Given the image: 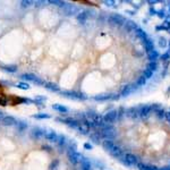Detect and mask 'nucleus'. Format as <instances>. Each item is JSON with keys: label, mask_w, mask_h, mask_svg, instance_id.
Instances as JSON below:
<instances>
[{"label": "nucleus", "mask_w": 170, "mask_h": 170, "mask_svg": "<svg viewBox=\"0 0 170 170\" xmlns=\"http://www.w3.org/2000/svg\"><path fill=\"white\" fill-rule=\"evenodd\" d=\"M81 170H92V163L91 161L87 159V158H84L83 157V159L81 160Z\"/></svg>", "instance_id": "nucleus-20"}, {"label": "nucleus", "mask_w": 170, "mask_h": 170, "mask_svg": "<svg viewBox=\"0 0 170 170\" xmlns=\"http://www.w3.org/2000/svg\"><path fill=\"white\" fill-rule=\"evenodd\" d=\"M49 3L54 5V6H57V7H60V8H63V7L66 5L65 1H60V0H50Z\"/></svg>", "instance_id": "nucleus-37"}, {"label": "nucleus", "mask_w": 170, "mask_h": 170, "mask_svg": "<svg viewBox=\"0 0 170 170\" xmlns=\"http://www.w3.org/2000/svg\"><path fill=\"white\" fill-rule=\"evenodd\" d=\"M42 149H43L44 151H49V152H50V151L52 150V149H51L50 146H47V145H43V146H42Z\"/></svg>", "instance_id": "nucleus-51"}, {"label": "nucleus", "mask_w": 170, "mask_h": 170, "mask_svg": "<svg viewBox=\"0 0 170 170\" xmlns=\"http://www.w3.org/2000/svg\"><path fill=\"white\" fill-rule=\"evenodd\" d=\"M90 127H89V125L86 124V123H81L79 121V125L78 127H77V131H78L79 134H83V135H89L90 134Z\"/></svg>", "instance_id": "nucleus-19"}, {"label": "nucleus", "mask_w": 170, "mask_h": 170, "mask_svg": "<svg viewBox=\"0 0 170 170\" xmlns=\"http://www.w3.org/2000/svg\"><path fill=\"white\" fill-rule=\"evenodd\" d=\"M135 89H136L135 84L134 85H125L120 91V96H128L131 93L135 91Z\"/></svg>", "instance_id": "nucleus-16"}, {"label": "nucleus", "mask_w": 170, "mask_h": 170, "mask_svg": "<svg viewBox=\"0 0 170 170\" xmlns=\"http://www.w3.org/2000/svg\"><path fill=\"white\" fill-rule=\"evenodd\" d=\"M144 170H159V168L156 166H152V164H145Z\"/></svg>", "instance_id": "nucleus-47"}, {"label": "nucleus", "mask_w": 170, "mask_h": 170, "mask_svg": "<svg viewBox=\"0 0 170 170\" xmlns=\"http://www.w3.org/2000/svg\"><path fill=\"white\" fill-rule=\"evenodd\" d=\"M162 28H163L164 31H168L170 28V21H164V22L162 23Z\"/></svg>", "instance_id": "nucleus-45"}, {"label": "nucleus", "mask_w": 170, "mask_h": 170, "mask_svg": "<svg viewBox=\"0 0 170 170\" xmlns=\"http://www.w3.org/2000/svg\"><path fill=\"white\" fill-rule=\"evenodd\" d=\"M93 12L91 10H82V12H79L77 15H76V19H77V22H78L79 24H85L86 23V21L93 16Z\"/></svg>", "instance_id": "nucleus-10"}, {"label": "nucleus", "mask_w": 170, "mask_h": 170, "mask_svg": "<svg viewBox=\"0 0 170 170\" xmlns=\"http://www.w3.org/2000/svg\"><path fill=\"white\" fill-rule=\"evenodd\" d=\"M15 86L17 87V89H19V90H23V91H26V90H30V85H28V83L26 82H18V83H16L15 84Z\"/></svg>", "instance_id": "nucleus-29"}, {"label": "nucleus", "mask_w": 170, "mask_h": 170, "mask_svg": "<svg viewBox=\"0 0 170 170\" xmlns=\"http://www.w3.org/2000/svg\"><path fill=\"white\" fill-rule=\"evenodd\" d=\"M144 47H145L146 52H150V51L154 50V43H153V41H152V40L149 39V38L144 41Z\"/></svg>", "instance_id": "nucleus-25"}, {"label": "nucleus", "mask_w": 170, "mask_h": 170, "mask_svg": "<svg viewBox=\"0 0 170 170\" xmlns=\"http://www.w3.org/2000/svg\"><path fill=\"white\" fill-rule=\"evenodd\" d=\"M120 98V94H111V93H105V94H98L93 99L95 101H108V100H117Z\"/></svg>", "instance_id": "nucleus-9"}, {"label": "nucleus", "mask_w": 170, "mask_h": 170, "mask_svg": "<svg viewBox=\"0 0 170 170\" xmlns=\"http://www.w3.org/2000/svg\"><path fill=\"white\" fill-rule=\"evenodd\" d=\"M147 68L151 70V72H157L158 70V68H159V65H158V63L157 61H150L149 63V65H147Z\"/></svg>", "instance_id": "nucleus-33"}, {"label": "nucleus", "mask_w": 170, "mask_h": 170, "mask_svg": "<svg viewBox=\"0 0 170 170\" xmlns=\"http://www.w3.org/2000/svg\"><path fill=\"white\" fill-rule=\"evenodd\" d=\"M2 69L7 73H16L17 72V66L16 65H5Z\"/></svg>", "instance_id": "nucleus-31"}, {"label": "nucleus", "mask_w": 170, "mask_h": 170, "mask_svg": "<svg viewBox=\"0 0 170 170\" xmlns=\"http://www.w3.org/2000/svg\"><path fill=\"white\" fill-rule=\"evenodd\" d=\"M44 131H45V129H43L41 127H33L30 131V135L33 140H41L44 136Z\"/></svg>", "instance_id": "nucleus-12"}, {"label": "nucleus", "mask_w": 170, "mask_h": 170, "mask_svg": "<svg viewBox=\"0 0 170 170\" xmlns=\"http://www.w3.org/2000/svg\"><path fill=\"white\" fill-rule=\"evenodd\" d=\"M168 45H169V49H170V41H168Z\"/></svg>", "instance_id": "nucleus-58"}, {"label": "nucleus", "mask_w": 170, "mask_h": 170, "mask_svg": "<svg viewBox=\"0 0 170 170\" xmlns=\"http://www.w3.org/2000/svg\"><path fill=\"white\" fill-rule=\"evenodd\" d=\"M146 78L144 77V76H141V77H138V79L136 81V83H135V85H136V87H140V86H144L145 84H146Z\"/></svg>", "instance_id": "nucleus-36"}, {"label": "nucleus", "mask_w": 170, "mask_h": 170, "mask_svg": "<svg viewBox=\"0 0 170 170\" xmlns=\"http://www.w3.org/2000/svg\"><path fill=\"white\" fill-rule=\"evenodd\" d=\"M60 93L63 94V96H66L68 99H73V100H86L87 99V95L83 92L78 91H72V90H68V91H60Z\"/></svg>", "instance_id": "nucleus-3"}, {"label": "nucleus", "mask_w": 170, "mask_h": 170, "mask_svg": "<svg viewBox=\"0 0 170 170\" xmlns=\"http://www.w3.org/2000/svg\"><path fill=\"white\" fill-rule=\"evenodd\" d=\"M67 157H68L69 162L73 163V164H77V163L81 162V160L83 159V156L77 151L75 145L74 146L70 145V146L67 147Z\"/></svg>", "instance_id": "nucleus-2"}, {"label": "nucleus", "mask_w": 170, "mask_h": 170, "mask_svg": "<svg viewBox=\"0 0 170 170\" xmlns=\"http://www.w3.org/2000/svg\"><path fill=\"white\" fill-rule=\"evenodd\" d=\"M109 153H110L112 157L117 158V159H120V158L123 157V150H121L118 145H116V144L112 145V147H111L110 151H109Z\"/></svg>", "instance_id": "nucleus-15"}, {"label": "nucleus", "mask_w": 170, "mask_h": 170, "mask_svg": "<svg viewBox=\"0 0 170 170\" xmlns=\"http://www.w3.org/2000/svg\"><path fill=\"white\" fill-rule=\"evenodd\" d=\"M169 10H170V1H169Z\"/></svg>", "instance_id": "nucleus-60"}, {"label": "nucleus", "mask_w": 170, "mask_h": 170, "mask_svg": "<svg viewBox=\"0 0 170 170\" xmlns=\"http://www.w3.org/2000/svg\"><path fill=\"white\" fill-rule=\"evenodd\" d=\"M45 101H47V98H44V96H36V98H35V102H36V103H40V105H41L42 102H45Z\"/></svg>", "instance_id": "nucleus-46"}, {"label": "nucleus", "mask_w": 170, "mask_h": 170, "mask_svg": "<svg viewBox=\"0 0 170 170\" xmlns=\"http://www.w3.org/2000/svg\"><path fill=\"white\" fill-rule=\"evenodd\" d=\"M124 26H125V28L127 31H136L137 24L135 22H133V21H126L125 24H124Z\"/></svg>", "instance_id": "nucleus-27"}, {"label": "nucleus", "mask_w": 170, "mask_h": 170, "mask_svg": "<svg viewBox=\"0 0 170 170\" xmlns=\"http://www.w3.org/2000/svg\"><path fill=\"white\" fill-rule=\"evenodd\" d=\"M98 131L100 133L102 140L112 141V140L116 137V129H115L111 125H109V124H105Z\"/></svg>", "instance_id": "nucleus-1"}, {"label": "nucleus", "mask_w": 170, "mask_h": 170, "mask_svg": "<svg viewBox=\"0 0 170 170\" xmlns=\"http://www.w3.org/2000/svg\"><path fill=\"white\" fill-rule=\"evenodd\" d=\"M17 119L13 116H3V117L0 119V125L2 126H6V127H9V126H16L17 124Z\"/></svg>", "instance_id": "nucleus-13"}, {"label": "nucleus", "mask_w": 170, "mask_h": 170, "mask_svg": "<svg viewBox=\"0 0 170 170\" xmlns=\"http://www.w3.org/2000/svg\"><path fill=\"white\" fill-rule=\"evenodd\" d=\"M158 10H156L153 7H150V9H149V14L151 15V16H154V15H157Z\"/></svg>", "instance_id": "nucleus-48"}, {"label": "nucleus", "mask_w": 170, "mask_h": 170, "mask_svg": "<svg viewBox=\"0 0 170 170\" xmlns=\"http://www.w3.org/2000/svg\"><path fill=\"white\" fill-rule=\"evenodd\" d=\"M21 78H22V82H32L36 85H44V81L41 79L40 77H38L36 75L32 74V73H25V74H22L21 75Z\"/></svg>", "instance_id": "nucleus-4"}, {"label": "nucleus", "mask_w": 170, "mask_h": 170, "mask_svg": "<svg viewBox=\"0 0 170 170\" xmlns=\"http://www.w3.org/2000/svg\"><path fill=\"white\" fill-rule=\"evenodd\" d=\"M156 115H157V117L159 118V119H164V117H166V111L161 108V109H159L158 111H156Z\"/></svg>", "instance_id": "nucleus-40"}, {"label": "nucleus", "mask_w": 170, "mask_h": 170, "mask_svg": "<svg viewBox=\"0 0 170 170\" xmlns=\"http://www.w3.org/2000/svg\"><path fill=\"white\" fill-rule=\"evenodd\" d=\"M168 45V41L164 39V38H159V47L160 48H166Z\"/></svg>", "instance_id": "nucleus-41"}, {"label": "nucleus", "mask_w": 170, "mask_h": 170, "mask_svg": "<svg viewBox=\"0 0 170 170\" xmlns=\"http://www.w3.org/2000/svg\"><path fill=\"white\" fill-rule=\"evenodd\" d=\"M43 138L47 140V141H49V142H51V143H56L57 140H58V134L54 131H52V129H48V131H44Z\"/></svg>", "instance_id": "nucleus-14"}, {"label": "nucleus", "mask_w": 170, "mask_h": 170, "mask_svg": "<svg viewBox=\"0 0 170 170\" xmlns=\"http://www.w3.org/2000/svg\"><path fill=\"white\" fill-rule=\"evenodd\" d=\"M156 30H157L158 32H159V31H162V30H163V28H162V25H158V26L156 27Z\"/></svg>", "instance_id": "nucleus-55"}, {"label": "nucleus", "mask_w": 170, "mask_h": 170, "mask_svg": "<svg viewBox=\"0 0 170 170\" xmlns=\"http://www.w3.org/2000/svg\"><path fill=\"white\" fill-rule=\"evenodd\" d=\"M153 75H154V73H153V72H151L149 68H146V69H144L143 75H142V76H144V77L146 78V81H147V79L152 78V77H153Z\"/></svg>", "instance_id": "nucleus-34"}, {"label": "nucleus", "mask_w": 170, "mask_h": 170, "mask_svg": "<svg viewBox=\"0 0 170 170\" xmlns=\"http://www.w3.org/2000/svg\"><path fill=\"white\" fill-rule=\"evenodd\" d=\"M168 33H169V34H170V28H169V30H168Z\"/></svg>", "instance_id": "nucleus-59"}, {"label": "nucleus", "mask_w": 170, "mask_h": 170, "mask_svg": "<svg viewBox=\"0 0 170 170\" xmlns=\"http://www.w3.org/2000/svg\"><path fill=\"white\" fill-rule=\"evenodd\" d=\"M108 22H109L110 24L120 26V25H124V24H125L126 19H125V17L121 16L120 14H111V15L108 16Z\"/></svg>", "instance_id": "nucleus-6"}, {"label": "nucleus", "mask_w": 170, "mask_h": 170, "mask_svg": "<svg viewBox=\"0 0 170 170\" xmlns=\"http://www.w3.org/2000/svg\"><path fill=\"white\" fill-rule=\"evenodd\" d=\"M43 86L50 92H60V86H59L58 84H56V83H50V82H48V83H44Z\"/></svg>", "instance_id": "nucleus-22"}, {"label": "nucleus", "mask_w": 170, "mask_h": 170, "mask_svg": "<svg viewBox=\"0 0 170 170\" xmlns=\"http://www.w3.org/2000/svg\"><path fill=\"white\" fill-rule=\"evenodd\" d=\"M120 160L123 161L124 164H126V166H128V167H131V166H136V164L138 163V159H137V157L134 156V154H131V153H126L124 157L120 158Z\"/></svg>", "instance_id": "nucleus-7"}, {"label": "nucleus", "mask_w": 170, "mask_h": 170, "mask_svg": "<svg viewBox=\"0 0 170 170\" xmlns=\"http://www.w3.org/2000/svg\"><path fill=\"white\" fill-rule=\"evenodd\" d=\"M59 168V160H53L52 162L50 163V166H49V170H58Z\"/></svg>", "instance_id": "nucleus-38"}, {"label": "nucleus", "mask_w": 170, "mask_h": 170, "mask_svg": "<svg viewBox=\"0 0 170 170\" xmlns=\"http://www.w3.org/2000/svg\"><path fill=\"white\" fill-rule=\"evenodd\" d=\"M151 110H152V108H151V105H142L141 108H140V111H138V115L141 116L142 118H147L150 116V112H151Z\"/></svg>", "instance_id": "nucleus-17"}, {"label": "nucleus", "mask_w": 170, "mask_h": 170, "mask_svg": "<svg viewBox=\"0 0 170 170\" xmlns=\"http://www.w3.org/2000/svg\"><path fill=\"white\" fill-rule=\"evenodd\" d=\"M169 167H170V166H169Z\"/></svg>", "instance_id": "nucleus-61"}, {"label": "nucleus", "mask_w": 170, "mask_h": 170, "mask_svg": "<svg viewBox=\"0 0 170 170\" xmlns=\"http://www.w3.org/2000/svg\"><path fill=\"white\" fill-rule=\"evenodd\" d=\"M61 9L66 16H73V15H76L79 13L78 7L76 5H72V3H67V2Z\"/></svg>", "instance_id": "nucleus-8"}, {"label": "nucleus", "mask_w": 170, "mask_h": 170, "mask_svg": "<svg viewBox=\"0 0 170 170\" xmlns=\"http://www.w3.org/2000/svg\"><path fill=\"white\" fill-rule=\"evenodd\" d=\"M9 105V98L7 95H1L0 96V105L6 107V105Z\"/></svg>", "instance_id": "nucleus-35"}, {"label": "nucleus", "mask_w": 170, "mask_h": 170, "mask_svg": "<svg viewBox=\"0 0 170 170\" xmlns=\"http://www.w3.org/2000/svg\"><path fill=\"white\" fill-rule=\"evenodd\" d=\"M117 119H118V111L117 110H115V109H114V110L108 111L105 116H103V120H105V124H109V125L114 124Z\"/></svg>", "instance_id": "nucleus-11"}, {"label": "nucleus", "mask_w": 170, "mask_h": 170, "mask_svg": "<svg viewBox=\"0 0 170 170\" xmlns=\"http://www.w3.org/2000/svg\"><path fill=\"white\" fill-rule=\"evenodd\" d=\"M157 16L158 17H160L161 19H163V18H166V17H167V14H166V12H164L163 9H161V10H158Z\"/></svg>", "instance_id": "nucleus-43"}, {"label": "nucleus", "mask_w": 170, "mask_h": 170, "mask_svg": "<svg viewBox=\"0 0 170 170\" xmlns=\"http://www.w3.org/2000/svg\"><path fill=\"white\" fill-rule=\"evenodd\" d=\"M33 3H34V2L31 1V0H23V1H21V7H22V8H28V7H31Z\"/></svg>", "instance_id": "nucleus-39"}, {"label": "nucleus", "mask_w": 170, "mask_h": 170, "mask_svg": "<svg viewBox=\"0 0 170 170\" xmlns=\"http://www.w3.org/2000/svg\"><path fill=\"white\" fill-rule=\"evenodd\" d=\"M160 58H161V60H162V61H168V60L170 59V52L169 51H168V52H164L162 56H161V57H160Z\"/></svg>", "instance_id": "nucleus-44"}, {"label": "nucleus", "mask_w": 170, "mask_h": 170, "mask_svg": "<svg viewBox=\"0 0 170 170\" xmlns=\"http://www.w3.org/2000/svg\"><path fill=\"white\" fill-rule=\"evenodd\" d=\"M3 116H5V115H3V112H2V111H0V119L3 117Z\"/></svg>", "instance_id": "nucleus-57"}, {"label": "nucleus", "mask_w": 170, "mask_h": 170, "mask_svg": "<svg viewBox=\"0 0 170 170\" xmlns=\"http://www.w3.org/2000/svg\"><path fill=\"white\" fill-rule=\"evenodd\" d=\"M84 149L85 150H92L93 149V145L91 143H85L84 144Z\"/></svg>", "instance_id": "nucleus-49"}, {"label": "nucleus", "mask_w": 170, "mask_h": 170, "mask_svg": "<svg viewBox=\"0 0 170 170\" xmlns=\"http://www.w3.org/2000/svg\"><path fill=\"white\" fill-rule=\"evenodd\" d=\"M103 3L108 7H116V1H114V0H105V1H103Z\"/></svg>", "instance_id": "nucleus-42"}, {"label": "nucleus", "mask_w": 170, "mask_h": 170, "mask_svg": "<svg viewBox=\"0 0 170 170\" xmlns=\"http://www.w3.org/2000/svg\"><path fill=\"white\" fill-rule=\"evenodd\" d=\"M52 109L54 111H57V112H59V114H61V115H64V114H68V108L65 107L64 105H60V103H54L52 105Z\"/></svg>", "instance_id": "nucleus-21"}, {"label": "nucleus", "mask_w": 170, "mask_h": 170, "mask_svg": "<svg viewBox=\"0 0 170 170\" xmlns=\"http://www.w3.org/2000/svg\"><path fill=\"white\" fill-rule=\"evenodd\" d=\"M164 119H167L170 123V111H166V117H164Z\"/></svg>", "instance_id": "nucleus-52"}, {"label": "nucleus", "mask_w": 170, "mask_h": 170, "mask_svg": "<svg viewBox=\"0 0 170 170\" xmlns=\"http://www.w3.org/2000/svg\"><path fill=\"white\" fill-rule=\"evenodd\" d=\"M67 143H68V140H67V137H66L64 134L58 135V140H57V142H56V144L58 145V147L65 149V147H67Z\"/></svg>", "instance_id": "nucleus-18"}, {"label": "nucleus", "mask_w": 170, "mask_h": 170, "mask_svg": "<svg viewBox=\"0 0 170 170\" xmlns=\"http://www.w3.org/2000/svg\"><path fill=\"white\" fill-rule=\"evenodd\" d=\"M16 127H17V131L23 133V131H25L27 129V124L25 121H22V120H21V121H17Z\"/></svg>", "instance_id": "nucleus-30"}, {"label": "nucleus", "mask_w": 170, "mask_h": 170, "mask_svg": "<svg viewBox=\"0 0 170 170\" xmlns=\"http://www.w3.org/2000/svg\"><path fill=\"white\" fill-rule=\"evenodd\" d=\"M135 33H136V36H137L138 39L143 40V42L147 39V34H146V32H145L144 30H142V28H140V27H137V28H136Z\"/></svg>", "instance_id": "nucleus-26"}, {"label": "nucleus", "mask_w": 170, "mask_h": 170, "mask_svg": "<svg viewBox=\"0 0 170 170\" xmlns=\"http://www.w3.org/2000/svg\"><path fill=\"white\" fill-rule=\"evenodd\" d=\"M56 119H57L58 121H60V123H63V124L67 125L68 127L74 128V129H77V127H78V125H79L78 119L73 118V117H65V118L58 117V118H56Z\"/></svg>", "instance_id": "nucleus-5"}, {"label": "nucleus", "mask_w": 170, "mask_h": 170, "mask_svg": "<svg viewBox=\"0 0 170 170\" xmlns=\"http://www.w3.org/2000/svg\"><path fill=\"white\" fill-rule=\"evenodd\" d=\"M157 2H158V1H156V0H154V1H153V0H150V1H147V3H149L151 7H153V5H154V3H157Z\"/></svg>", "instance_id": "nucleus-53"}, {"label": "nucleus", "mask_w": 170, "mask_h": 170, "mask_svg": "<svg viewBox=\"0 0 170 170\" xmlns=\"http://www.w3.org/2000/svg\"><path fill=\"white\" fill-rule=\"evenodd\" d=\"M33 118H35V119H49V118H51V116H50V114H47V112H39V114L33 115Z\"/></svg>", "instance_id": "nucleus-32"}, {"label": "nucleus", "mask_w": 170, "mask_h": 170, "mask_svg": "<svg viewBox=\"0 0 170 170\" xmlns=\"http://www.w3.org/2000/svg\"><path fill=\"white\" fill-rule=\"evenodd\" d=\"M126 116H128V117L135 119V118L138 117L140 115H138L137 109H136L135 107H133V108H129V109H127V110H126Z\"/></svg>", "instance_id": "nucleus-24"}, {"label": "nucleus", "mask_w": 170, "mask_h": 170, "mask_svg": "<svg viewBox=\"0 0 170 170\" xmlns=\"http://www.w3.org/2000/svg\"><path fill=\"white\" fill-rule=\"evenodd\" d=\"M159 170H170V167H162V168H160Z\"/></svg>", "instance_id": "nucleus-56"}, {"label": "nucleus", "mask_w": 170, "mask_h": 170, "mask_svg": "<svg viewBox=\"0 0 170 170\" xmlns=\"http://www.w3.org/2000/svg\"><path fill=\"white\" fill-rule=\"evenodd\" d=\"M42 3H45V1H36L35 2L36 6H42Z\"/></svg>", "instance_id": "nucleus-54"}, {"label": "nucleus", "mask_w": 170, "mask_h": 170, "mask_svg": "<svg viewBox=\"0 0 170 170\" xmlns=\"http://www.w3.org/2000/svg\"><path fill=\"white\" fill-rule=\"evenodd\" d=\"M160 57V54L158 52V50H152L150 52H147V58L150 59V61H157V59Z\"/></svg>", "instance_id": "nucleus-28"}, {"label": "nucleus", "mask_w": 170, "mask_h": 170, "mask_svg": "<svg viewBox=\"0 0 170 170\" xmlns=\"http://www.w3.org/2000/svg\"><path fill=\"white\" fill-rule=\"evenodd\" d=\"M89 137H90V140H91L92 142L95 144H100L101 140H102V137H101L99 131H93L91 134H89Z\"/></svg>", "instance_id": "nucleus-23"}, {"label": "nucleus", "mask_w": 170, "mask_h": 170, "mask_svg": "<svg viewBox=\"0 0 170 170\" xmlns=\"http://www.w3.org/2000/svg\"><path fill=\"white\" fill-rule=\"evenodd\" d=\"M151 108H152V110H154V112H156V111H158L159 109H161V108H160V105H151Z\"/></svg>", "instance_id": "nucleus-50"}]
</instances>
